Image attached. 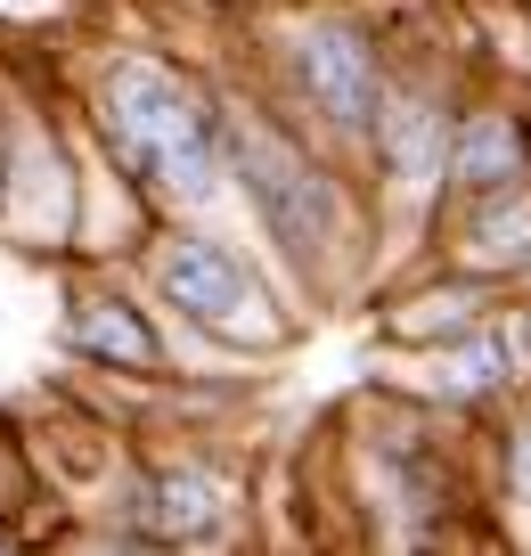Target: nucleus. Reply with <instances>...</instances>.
<instances>
[{
    "mask_svg": "<svg viewBox=\"0 0 531 556\" xmlns=\"http://www.w3.org/2000/svg\"><path fill=\"white\" fill-rule=\"evenodd\" d=\"M90 131L123 189H139L155 213H205L222 180V99L189 83L155 50H115L90 74Z\"/></svg>",
    "mask_w": 531,
    "mask_h": 556,
    "instance_id": "f257e3e1",
    "label": "nucleus"
},
{
    "mask_svg": "<svg viewBox=\"0 0 531 556\" xmlns=\"http://www.w3.org/2000/svg\"><path fill=\"white\" fill-rule=\"evenodd\" d=\"M222 180L245 197V213L262 222V238L294 262V270H327L352 238L343 189L311 164L303 139H287L270 115L222 106Z\"/></svg>",
    "mask_w": 531,
    "mask_h": 556,
    "instance_id": "f03ea898",
    "label": "nucleus"
},
{
    "mask_svg": "<svg viewBox=\"0 0 531 556\" xmlns=\"http://www.w3.org/2000/svg\"><path fill=\"white\" fill-rule=\"evenodd\" d=\"M148 287L180 328L213 336L229 352H278L294 336L287 303L270 295V278L238 245H222L213 229H189V213H172L148 238Z\"/></svg>",
    "mask_w": 531,
    "mask_h": 556,
    "instance_id": "7ed1b4c3",
    "label": "nucleus"
},
{
    "mask_svg": "<svg viewBox=\"0 0 531 556\" xmlns=\"http://www.w3.org/2000/svg\"><path fill=\"white\" fill-rule=\"evenodd\" d=\"M229 516H238V491L205 458H155V467L123 475L115 500H106V532L131 540V548H155V556L213 548L229 532Z\"/></svg>",
    "mask_w": 531,
    "mask_h": 556,
    "instance_id": "20e7f679",
    "label": "nucleus"
},
{
    "mask_svg": "<svg viewBox=\"0 0 531 556\" xmlns=\"http://www.w3.org/2000/svg\"><path fill=\"white\" fill-rule=\"evenodd\" d=\"M0 229L17 238H66L74 229V164L58 123L34 106H0Z\"/></svg>",
    "mask_w": 531,
    "mask_h": 556,
    "instance_id": "39448f33",
    "label": "nucleus"
},
{
    "mask_svg": "<svg viewBox=\"0 0 531 556\" xmlns=\"http://www.w3.org/2000/svg\"><path fill=\"white\" fill-rule=\"evenodd\" d=\"M294 90L311 99V115L336 123V131H368L384 99V66H377V41L361 34L352 17H311L294 34V58H287Z\"/></svg>",
    "mask_w": 531,
    "mask_h": 556,
    "instance_id": "423d86ee",
    "label": "nucleus"
},
{
    "mask_svg": "<svg viewBox=\"0 0 531 556\" xmlns=\"http://www.w3.org/2000/svg\"><path fill=\"white\" fill-rule=\"evenodd\" d=\"M66 344L90 368H123V377L164 368V328L139 312V295L115 287V278H74L66 287Z\"/></svg>",
    "mask_w": 531,
    "mask_h": 556,
    "instance_id": "0eeeda50",
    "label": "nucleus"
},
{
    "mask_svg": "<svg viewBox=\"0 0 531 556\" xmlns=\"http://www.w3.org/2000/svg\"><path fill=\"white\" fill-rule=\"evenodd\" d=\"M368 139H377V164L401 180V189H426V180H442L450 115H442L433 90H384L377 115H368Z\"/></svg>",
    "mask_w": 531,
    "mask_h": 556,
    "instance_id": "6e6552de",
    "label": "nucleus"
},
{
    "mask_svg": "<svg viewBox=\"0 0 531 556\" xmlns=\"http://www.w3.org/2000/svg\"><path fill=\"white\" fill-rule=\"evenodd\" d=\"M450 180L458 189H507L515 173H523V131H515L507 115H466V123H450Z\"/></svg>",
    "mask_w": 531,
    "mask_h": 556,
    "instance_id": "1a4fd4ad",
    "label": "nucleus"
},
{
    "mask_svg": "<svg viewBox=\"0 0 531 556\" xmlns=\"http://www.w3.org/2000/svg\"><path fill=\"white\" fill-rule=\"evenodd\" d=\"M466 262L475 270H515V262H531V189H482L475 222H466Z\"/></svg>",
    "mask_w": 531,
    "mask_h": 556,
    "instance_id": "9d476101",
    "label": "nucleus"
},
{
    "mask_svg": "<svg viewBox=\"0 0 531 556\" xmlns=\"http://www.w3.org/2000/svg\"><path fill=\"white\" fill-rule=\"evenodd\" d=\"M515 368H523V344H515V328H475L450 361H433V384L426 393H450V401H475L491 393V384H507Z\"/></svg>",
    "mask_w": 531,
    "mask_h": 556,
    "instance_id": "9b49d317",
    "label": "nucleus"
},
{
    "mask_svg": "<svg viewBox=\"0 0 531 556\" xmlns=\"http://www.w3.org/2000/svg\"><path fill=\"white\" fill-rule=\"evenodd\" d=\"M507 483H515V500L531 507V426L515 434V458H507Z\"/></svg>",
    "mask_w": 531,
    "mask_h": 556,
    "instance_id": "f8f14e48",
    "label": "nucleus"
},
{
    "mask_svg": "<svg viewBox=\"0 0 531 556\" xmlns=\"http://www.w3.org/2000/svg\"><path fill=\"white\" fill-rule=\"evenodd\" d=\"M90 556H155V548H131V540H115V532H106V540H99Z\"/></svg>",
    "mask_w": 531,
    "mask_h": 556,
    "instance_id": "ddd939ff",
    "label": "nucleus"
},
{
    "mask_svg": "<svg viewBox=\"0 0 531 556\" xmlns=\"http://www.w3.org/2000/svg\"><path fill=\"white\" fill-rule=\"evenodd\" d=\"M0 556H17V548H0Z\"/></svg>",
    "mask_w": 531,
    "mask_h": 556,
    "instance_id": "4468645a",
    "label": "nucleus"
}]
</instances>
